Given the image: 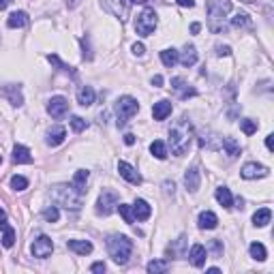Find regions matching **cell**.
Instances as JSON below:
<instances>
[{
    "instance_id": "obj_1",
    "label": "cell",
    "mask_w": 274,
    "mask_h": 274,
    "mask_svg": "<svg viewBox=\"0 0 274 274\" xmlns=\"http://www.w3.org/2000/svg\"><path fill=\"white\" fill-rule=\"evenodd\" d=\"M191 142H193V126L186 118H180L172 125L170 129V146L172 152L176 156H184L191 148Z\"/></svg>"
},
{
    "instance_id": "obj_2",
    "label": "cell",
    "mask_w": 274,
    "mask_h": 274,
    "mask_svg": "<svg viewBox=\"0 0 274 274\" xmlns=\"http://www.w3.org/2000/svg\"><path fill=\"white\" fill-rule=\"evenodd\" d=\"M231 11V0H208V20L212 32H225V17Z\"/></svg>"
},
{
    "instance_id": "obj_3",
    "label": "cell",
    "mask_w": 274,
    "mask_h": 274,
    "mask_svg": "<svg viewBox=\"0 0 274 274\" xmlns=\"http://www.w3.org/2000/svg\"><path fill=\"white\" fill-rule=\"evenodd\" d=\"M107 253L116 264H126L133 253V242L126 236H109L107 238Z\"/></svg>"
},
{
    "instance_id": "obj_4",
    "label": "cell",
    "mask_w": 274,
    "mask_h": 274,
    "mask_svg": "<svg viewBox=\"0 0 274 274\" xmlns=\"http://www.w3.org/2000/svg\"><path fill=\"white\" fill-rule=\"evenodd\" d=\"M54 199L56 201H60L62 206H65L67 210L71 208V210H79L81 208V199H84V193H79L77 189L71 184H58V186H54Z\"/></svg>"
},
{
    "instance_id": "obj_5",
    "label": "cell",
    "mask_w": 274,
    "mask_h": 274,
    "mask_svg": "<svg viewBox=\"0 0 274 274\" xmlns=\"http://www.w3.org/2000/svg\"><path fill=\"white\" fill-rule=\"evenodd\" d=\"M156 24H159V20H156L154 9H144L135 20V32L139 34V37H148V34L154 32Z\"/></svg>"
},
{
    "instance_id": "obj_6",
    "label": "cell",
    "mask_w": 274,
    "mask_h": 274,
    "mask_svg": "<svg viewBox=\"0 0 274 274\" xmlns=\"http://www.w3.org/2000/svg\"><path fill=\"white\" fill-rule=\"evenodd\" d=\"M118 203H120V197H118V193H116V191L103 189L101 195H99V199H97V214L109 217V214H112L114 210L118 208Z\"/></svg>"
},
{
    "instance_id": "obj_7",
    "label": "cell",
    "mask_w": 274,
    "mask_h": 274,
    "mask_svg": "<svg viewBox=\"0 0 274 274\" xmlns=\"http://www.w3.org/2000/svg\"><path fill=\"white\" fill-rule=\"evenodd\" d=\"M139 112V105L133 97H120L116 101V116H118V125L122 126L129 118H133Z\"/></svg>"
},
{
    "instance_id": "obj_8",
    "label": "cell",
    "mask_w": 274,
    "mask_h": 274,
    "mask_svg": "<svg viewBox=\"0 0 274 274\" xmlns=\"http://www.w3.org/2000/svg\"><path fill=\"white\" fill-rule=\"evenodd\" d=\"M103 2V7L109 11L114 17H118L120 22H125L126 17H129L131 13V0H101Z\"/></svg>"
},
{
    "instance_id": "obj_9",
    "label": "cell",
    "mask_w": 274,
    "mask_h": 274,
    "mask_svg": "<svg viewBox=\"0 0 274 274\" xmlns=\"http://www.w3.org/2000/svg\"><path fill=\"white\" fill-rule=\"evenodd\" d=\"M51 250H54V242H51L50 236H39L30 247V253L39 259H48L51 255Z\"/></svg>"
},
{
    "instance_id": "obj_10",
    "label": "cell",
    "mask_w": 274,
    "mask_h": 274,
    "mask_svg": "<svg viewBox=\"0 0 274 274\" xmlns=\"http://www.w3.org/2000/svg\"><path fill=\"white\" fill-rule=\"evenodd\" d=\"M0 97L7 99L11 105H15V107H20V105H24V95H22V88L15 84H7V86H0Z\"/></svg>"
},
{
    "instance_id": "obj_11",
    "label": "cell",
    "mask_w": 274,
    "mask_h": 274,
    "mask_svg": "<svg viewBox=\"0 0 274 274\" xmlns=\"http://www.w3.org/2000/svg\"><path fill=\"white\" fill-rule=\"evenodd\" d=\"M268 172H270V170H268L266 165H261V163H247V165L242 167L240 176L244 180H255V178H266Z\"/></svg>"
},
{
    "instance_id": "obj_12",
    "label": "cell",
    "mask_w": 274,
    "mask_h": 274,
    "mask_svg": "<svg viewBox=\"0 0 274 274\" xmlns=\"http://www.w3.org/2000/svg\"><path fill=\"white\" fill-rule=\"evenodd\" d=\"M69 109V101L65 97H51L48 103V114L51 118H62Z\"/></svg>"
},
{
    "instance_id": "obj_13",
    "label": "cell",
    "mask_w": 274,
    "mask_h": 274,
    "mask_svg": "<svg viewBox=\"0 0 274 274\" xmlns=\"http://www.w3.org/2000/svg\"><path fill=\"white\" fill-rule=\"evenodd\" d=\"M118 172H120V176L125 178L126 182H131V184H142V176H139V172L135 170V167H131L129 163L120 161V163H118Z\"/></svg>"
},
{
    "instance_id": "obj_14",
    "label": "cell",
    "mask_w": 274,
    "mask_h": 274,
    "mask_svg": "<svg viewBox=\"0 0 274 274\" xmlns=\"http://www.w3.org/2000/svg\"><path fill=\"white\" fill-rule=\"evenodd\" d=\"M199 182H201V174L197 167H191V170L184 172V186L189 193H195V191L199 189Z\"/></svg>"
},
{
    "instance_id": "obj_15",
    "label": "cell",
    "mask_w": 274,
    "mask_h": 274,
    "mask_svg": "<svg viewBox=\"0 0 274 274\" xmlns=\"http://www.w3.org/2000/svg\"><path fill=\"white\" fill-rule=\"evenodd\" d=\"M189 259H191V264H193L195 268H201L203 264H206V259H208V250L203 244H193L191 247V253H189Z\"/></svg>"
},
{
    "instance_id": "obj_16",
    "label": "cell",
    "mask_w": 274,
    "mask_h": 274,
    "mask_svg": "<svg viewBox=\"0 0 274 274\" xmlns=\"http://www.w3.org/2000/svg\"><path fill=\"white\" fill-rule=\"evenodd\" d=\"M178 62H182V67H186V69L193 67L195 62H197V50H195V45L186 43L184 50L178 51Z\"/></svg>"
},
{
    "instance_id": "obj_17",
    "label": "cell",
    "mask_w": 274,
    "mask_h": 274,
    "mask_svg": "<svg viewBox=\"0 0 274 274\" xmlns=\"http://www.w3.org/2000/svg\"><path fill=\"white\" fill-rule=\"evenodd\" d=\"M172 88L178 92L180 99H189V97H195V95H197V90L191 88V86L186 84L182 77H172Z\"/></svg>"
},
{
    "instance_id": "obj_18",
    "label": "cell",
    "mask_w": 274,
    "mask_h": 274,
    "mask_svg": "<svg viewBox=\"0 0 274 274\" xmlns=\"http://www.w3.org/2000/svg\"><path fill=\"white\" fill-rule=\"evenodd\" d=\"M133 217H135L137 221H146L150 219V214H152V210H150V203L146 199H135V203H133Z\"/></svg>"
},
{
    "instance_id": "obj_19",
    "label": "cell",
    "mask_w": 274,
    "mask_h": 274,
    "mask_svg": "<svg viewBox=\"0 0 274 274\" xmlns=\"http://www.w3.org/2000/svg\"><path fill=\"white\" fill-rule=\"evenodd\" d=\"M67 247H69V250H73L77 255H90L92 249H95L90 240H69Z\"/></svg>"
},
{
    "instance_id": "obj_20",
    "label": "cell",
    "mask_w": 274,
    "mask_h": 274,
    "mask_svg": "<svg viewBox=\"0 0 274 274\" xmlns=\"http://www.w3.org/2000/svg\"><path fill=\"white\" fill-rule=\"evenodd\" d=\"M170 114H172V103L167 101V99H163V101H156L154 103V107H152L154 120H165Z\"/></svg>"
},
{
    "instance_id": "obj_21",
    "label": "cell",
    "mask_w": 274,
    "mask_h": 274,
    "mask_svg": "<svg viewBox=\"0 0 274 274\" xmlns=\"http://www.w3.org/2000/svg\"><path fill=\"white\" fill-rule=\"evenodd\" d=\"M77 103L81 107H90V105L95 103V90H92L90 86H81L77 90Z\"/></svg>"
},
{
    "instance_id": "obj_22",
    "label": "cell",
    "mask_w": 274,
    "mask_h": 274,
    "mask_svg": "<svg viewBox=\"0 0 274 274\" xmlns=\"http://www.w3.org/2000/svg\"><path fill=\"white\" fill-rule=\"evenodd\" d=\"M197 223H199L201 229H214L219 223V219H217V214L214 212H210V210H203V212L199 214V219H197Z\"/></svg>"
},
{
    "instance_id": "obj_23",
    "label": "cell",
    "mask_w": 274,
    "mask_h": 274,
    "mask_svg": "<svg viewBox=\"0 0 274 274\" xmlns=\"http://www.w3.org/2000/svg\"><path fill=\"white\" fill-rule=\"evenodd\" d=\"M65 137H67L65 126H51V129L48 131V144L50 146H60L62 142H65Z\"/></svg>"
},
{
    "instance_id": "obj_24",
    "label": "cell",
    "mask_w": 274,
    "mask_h": 274,
    "mask_svg": "<svg viewBox=\"0 0 274 274\" xmlns=\"http://www.w3.org/2000/svg\"><path fill=\"white\" fill-rule=\"evenodd\" d=\"M221 148H225V152H227L229 159H236V156L240 154V144H238L234 137H223L221 139Z\"/></svg>"
},
{
    "instance_id": "obj_25",
    "label": "cell",
    "mask_w": 274,
    "mask_h": 274,
    "mask_svg": "<svg viewBox=\"0 0 274 274\" xmlns=\"http://www.w3.org/2000/svg\"><path fill=\"white\" fill-rule=\"evenodd\" d=\"M0 229H2V247L11 249L15 244V229L7 223V221H4V223H0Z\"/></svg>"
},
{
    "instance_id": "obj_26",
    "label": "cell",
    "mask_w": 274,
    "mask_h": 274,
    "mask_svg": "<svg viewBox=\"0 0 274 274\" xmlns=\"http://www.w3.org/2000/svg\"><path fill=\"white\" fill-rule=\"evenodd\" d=\"M214 197H217V201L223 208H231V206H234V197H231V191L227 189V186H219L217 193H214Z\"/></svg>"
},
{
    "instance_id": "obj_27",
    "label": "cell",
    "mask_w": 274,
    "mask_h": 274,
    "mask_svg": "<svg viewBox=\"0 0 274 274\" xmlns=\"http://www.w3.org/2000/svg\"><path fill=\"white\" fill-rule=\"evenodd\" d=\"M90 178V172L88 170H77L73 176V186L79 191V193H86V182Z\"/></svg>"
},
{
    "instance_id": "obj_28",
    "label": "cell",
    "mask_w": 274,
    "mask_h": 274,
    "mask_svg": "<svg viewBox=\"0 0 274 274\" xmlns=\"http://www.w3.org/2000/svg\"><path fill=\"white\" fill-rule=\"evenodd\" d=\"M26 24H28V15L24 13V11H15V13H11L9 20H7V26L9 28H22V26H26Z\"/></svg>"
},
{
    "instance_id": "obj_29",
    "label": "cell",
    "mask_w": 274,
    "mask_h": 274,
    "mask_svg": "<svg viewBox=\"0 0 274 274\" xmlns=\"http://www.w3.org/2000/svg\"><path fill=\"white\" fill-rule=\"evenodd\" d=\"M13 161L15 163H32V154H30V150L26 148V146H15L13 148Z\"/></svg>"
},
{
    "instance_id": "obj_30",
    "label": "cell",
    "mask_w": 274,
    "mask_h": 274,
    "mask_svg": "<svg viewBox=\"0 0 274 274\" xmlns=\"http://www.w3.org/2000/svg\"><path fill=\"white\" fill-rule=\"evenodd\" d=\"M150 152H152L154 159L165 161L167 159V146H165V142H161V139H154V142L150 144Z\"/></svg>"
},
{
    "instance_id": "obj_31",
    "label": "cell",
    "mask_w": 274,
    "mask_h": 274,
    "mask_svg": "<svg viewBox=\"0 0 274 274\" xmlns=\"http://www.w3.org/2000/svg\"><path fill=\"white\" fill-rule=\"evenodd\" d=\"M270 219H272L270 208H259L257 212L253 214V223L257 225V227H266L268 223H270Z\"/></svg>"
},
{
    "instance_id": "obj_32",
    "label": "cell",
    "mask_w": 274,
    "mask_h": 274,
    "mask_svg": "<svg viewBox=\"0 0 274 274\" xmlns=\"http://www.w3.org/2000/svg\"><path fill=\"white\" fill-rule=\"evenodd\" d=\"M161 62L165 67H174L178 62V50H174V48H170V50H163L161 51Z\"/></svg>"
},
{
    "instance_id": "obj_33",
    "label": "cell",
    "mask_w": 274,
    "mask_h": 274,
    "mask_svg": "<svg viewBox=\"0 0 274 274\" xmlns=\"http://www.w3.org/2000/svg\"><path fill=\"white\" fill-rule=\"evenodd\" d=\"M249 250H250V257L253 259H257V261H264L266 257H268V250H266V247L261 242H253L249 247Z\"/></svg>"
},
{
    "instance_id": "obj_34",
    "label": "cell",
    "mask_w": 274,
    "mask_h": 274,
    "mask_svg": "<svg viewBox=\"0 0 274 274\" xmlns=\"http://www.w3.org/2000/svg\"><path fill=\"white\" fill-rule=\"evenodd\" d=\"M146 270H148V272H152V274L167 272V270H170V264H167V261H161V259H152L148 266H146Z\"/></svg>"
},
{
    "instance_id": "obj_35",
    "label": "cell",
    "mask_w": 274,
    "mask_h": 274,
    "mask_svg": "<svg viewBox=\"0 0 274 274\" xmlns=\"http://www.w3.org/2000/svg\"><path fill=\"white\" fill-rule=\"evenodd\" d=\"M48 60H50L54 67H58V71H65V73H71V75H75L73 67H69V65H65V62H60V58H58L56 54H50V56H48Z\"/></svg>"
},
{
    "instance_id": "obj_36",
    "label": "cell",
    "mask_w": 274,
    "mask_h": 274,
    "mask_svg": "<svg viewBox=\"0 0 274 274\" xmlns=\"http://www.w3.org/2000/svg\"><path fill=\"white\" fill-rule=\"evenodd\" d=\"M120 212V217L126 221V223H133V221H135V217H133V208L131 206H126V203H118V208H116Z\"/></svg>"
},
{
    "instance_id": "obj_37",
    "label": "cell",
    "mask_w": 274,
    "mask_h": 274,
    "mask_svg": "<svg viewBox=\"0 0 274 274\" xmlns=\"http://www.w3.org/2000/svg\"><path fill=\"white\" fill-rule=\"evenodd\" d=\"M43 219L48 221V223H56V221L60 219V212H58L56 206H48V208L43 210Z\"/></svg>"
},
{
    "instance_id": "obj_38",
    "label": "cell",
    "mask_w": 274,
    "mask_h": 274,
    "mask_svg": "<svg viewBox=\"0 0 274 274\" xmlns=\"http://www.w3.org/2000/svg\"><path fill=\"white\" fill-rule=\"evenodd\" d=\"M231 26H234V28H247V26H250L249 15L247 13H238L236 17H231Z\"/></svg>"
},
{
    "instance_id": "obj_39",
    "label": "cell",
    "mask_w": 274,
    "mask_h": 274,
    "mask_svg": "<svg viewBox=\"0 0 274 274\" xmlns=\"http://www.w3.org/2000/svg\"><path fill=\"white\" fill-rule=\"evenodd\" d=\"M11 189L15 191H26L28 189V180L24 176H13L11 178Z\"/></svg>"
},
{
    "instance_id": "obj_40",
    "label": "cell",
    "mask_w": 274,
    "mask_h": 274,
    "mask_svg": "<svg viewBox=\"0 0 274 274\" xmlns=\"http://www.w3.org/2000/svg\"><path fill=\"white\" fill-rule=\"evenodd\" d=\"M240 126H242L244 135H253V133H257V122L255 120H242Z\"/></svg>"
},
{
    "instance_id": "obj_41",
    "label": "cell",
    "mask_w": 274,
    "mask_h": 274,
    "mask_svg": "<svg viewBox=\"0 0 274 274\" xmlns=\"http://www.w3.org/2000/svg\"><path fill=\"white\" fill-rule=\"evenodd\" d=\"M86 126H88V122H86L84 118H79V116H73V118H71V129L75 133H81Z\"/></svg>"
},
{
    "instance_id": "obj_42",
    "label": "cell",
    "mask_w": 274,
    "mask_h": 274,
    "mask_svg": "<svg viewBox=\"0 0 274 274\" xmlns=\"http://www.w3.org/2000/svg\"><path fill=\"white\" fill-rule=\"evenodd\" d=\"M210 249L214 250V255H217V257L223 253V244H221V240H212V242H210Z\"/></svg>"
},
{
    "instance_id": "obj_43",
    "label": "cell",
    "mask_w": 274,
    "mask_h": 274,
    "mask_svg": "<svg viewBox=\"0 0 274 274\" xmlns=\"http://www.w3.org/2000/svg\"><path fill=\"white\" fill-rule=\"evenodd\" d=\"M217 56H231L229 45H217Z\"/></svg>"
},
{
    "instance_id": "obj_44",
    "label": "cell",
    "mask_w": 274,
    "mask_h": 274,
    "mask_svg": "<svg viewBox=\"0 0 274 274\" xmlns=\"http://www.w3.org/2000/svg\"><path fill=\"white\" fill-rule=\"evenodd\" d=\"M90 270H92V272H99V274H101V272H105V270H107V266H105L103 261H97V264H92V266H90Z\"/></svg>"
},
{
    "instance_id": "obj_45",
    "label": "cell",
    "mask_w": 274,
    "mask_h": 274,
    "mask_svg": "<svg viewBox=\"0 0 274 274\" xmlns=\"http://www.w3.org/2000/svg\"><path fill=\"white\" fill-rule=\"evenodd\" d=\"M144 51H146V48H144L142 43H135V45H133V54H135V56H144Z\"/></svg>"
},
{
    "instance_id": "obj_46",
    "label": "cell",
    "mask_w": 274,
    "mask_h": 274,
    "mask_svg": "<svg viewBox=\"0 0 274 274\" xmlns=\"http://www.w3.org/2000/svg\"><path fill=\"white\" fill-rule=\"evenodd\" d=\"M176 2L180 4V7H195V0H176Z\"/></svg>"
},
{
    "instance_id": "obj_47",
    "label": "cell",
    "mask_w": 274,
    "mask_h": 274,
    "mask_svg": "<svg viewBox=\"0 0 274 274\" xmlns=\"http://www.w3.org/2000/svg\"><path fill=\"white\" fill-rule=\"evenodd\" d=\"M125 144L133 146V144H135V135H133V133H126V135H125Z\"/></svg>"
},
{
    "instance_id": "obj_48",
    "label": "cell",
    "mask_w": 274,
    "mask_h": 274,
    "mask_svg": "<svg viewBox=\"0 0 274 274\" xmlns=\"http://www.w3.org/2000/svg\"><path fill=\"white\" fill-rule=\"evenodd\" d=\"M152 86H156V88L163 86V77H161V75H154V77H152Z\"/></svg>"
},
{
    "instance_id": "obj_49",
    "label": "cell",
    "mask_w": 274,
    "mask_h": 274,
    "mask_svg": "<svg viewBox=\"0 0 274 274\" xmlns=\"http://www.w3.org/2000/svg\"><path fill=\"white\" fill-rule=\"evenodd\" d=\"M272 137H274V135H268V137H266V148H268V150H274V142H272Z\"/></svg>"
},
{
    "instance_id": "obj_50",
    "label": "cell",
    "mask_w": 274,
    "mask_h": 274,
    "mask_svg": "<svg viewBox=\"0 0 274 274\" xmlns=\"http://www.w3.org/2000/svg\"><path fill=\"white\" fill-rule=\"evenodd\" d=\"M11 2H13V0H0V11H4V9H7L9 4H11Z\"/></svg>"
},
{
    "instance_id": "obj_51",
    "label": "cell",
    "mask_w": 274,
    "mask_h": 274,
    "mask_svg": "<svg viewBox=\"0 0 274 274\" xmlns=\"http://www.w3.org/2000/svg\"><path fill=\"white\" fill-rule=\"evenodd\" d=\"M199 30H201V24H191V32L193 34H197Z\"/></svg>"
},
{
    "instance_id": "obj_52",
    "label": "cell",
    "mask_w": 274,
    "mask_h": 274,
    "mask_svg": "<svg viewBox=\"0 0 274 274\" xmlns=\"http://www.w3.org/2000/svg\"><path fill=\"white\" fill-rule=\"evenodd\" d=\"M4 221H7V212H4V210L0 208V223H4Z\"/></svg>"
},
{
    "instance_id": "obj_53",
    "label": "cell",
    "mask_w": 274,
    "mask_h": 274,
    "mask_svg": "<svg viewBox=\"0 0 274 274\" xmlns=\"http://www.w3.org/2000/svg\"><path fill=\"white\" fill-rule=\"evenodd\" d=\"M131 2H142L144 4V2H148V0H131Z\"/></svg>"
},
{
    "instance_id": "obj_54",
    "label": "cell",
    "mask_w": 274,
    "mask_h": 274,
    "mask_svg": "<svg viewBox=\"0 0 274 274\" xmlns=\"http://www.w3.org/2000/svg\"><path fill=\"white\" fill-rule=\"evenodd\" d=\"M242 2H247V4H250V2H255V0H242Z\"/></svg>"
},
{
    "instance_id": "obj_55",
    "label": "cell",
    "mask_w": 274,
    "mask_h": 274,
    "mask_svg": "<svg viewBox=\"0 0 274 274\" xmlns=\"http://www.w3.org/2000/svg\"><path fill=\"white\" fill-rule=\"evenodd\" d=\"M0 163H2V159H0Z\"/></svg>"
}]
</instances>
